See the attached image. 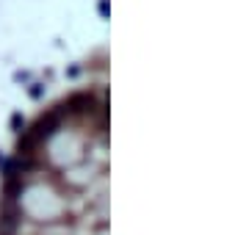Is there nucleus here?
I'll return each mask as SVG.
<instances>
[{
	"instance_id": "f257e3e1",
	"label": "nucleus",
	"mask_w": 249,
	"mask_h": 235,
	"mask_svg": "<svg viewBox=\"0 0 249 235\" xmlns=\"http://www.w3.org/2000/svg\"><path fill=\"white\" fill-rule=\"evenodd\" d=\"M106 141L103 91L42 111L0 169V235H108Z\"/></svg>"
}]
</instances>
